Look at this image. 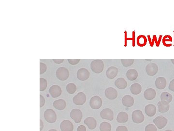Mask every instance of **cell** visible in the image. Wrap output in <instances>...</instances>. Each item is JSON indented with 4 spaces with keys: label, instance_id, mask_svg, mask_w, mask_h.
Segmentation results:
<instances>
[{
    "label": "cell",
    "instance_id": "1",
    "mask_svg": "<svg viewBox=\"0 0 174 131\" xmlns=\"http://www.w3.org/2000/svg\"><path fill=\"white\" fill-rule=\"evenodd\" d=\"M91 68L92 72L94 73H100L103 72L104 69V62L102 60H95L91 63Z\"/></svg>",
    "mask_w": 174,
    "mask_h": 131
},
{
    "label": "cell",
    "instance_id": "2",
    "mask_svg": "<svg viewBox=\"0 0 174 131\" xmlns=\"http://www.w3.org/2000/svg\"><path fill=\"white\" fill-rule=\"evenodd\" d=\"M44 118L45 120L50 123H53L56 121L57 115L55 112L52 109H48L44 112Z\"/></svg>",
    "mask_w": 174,
    "mask_h": 131
},
{
    "label": "cell",
    "instance_id": "3",
    "mask_svg": "<svg viewBox=\"0 0 174 131\" xmlns=\"http://www.w3.org/2000/svg\"><path fill=\"white\" fill-rule=\"evenodd\" d=\"M56 76L59 80L65 81L69 76V72L66 68H59L56 71Z\"/></svg>",
    "mask_w": 174,
    "mask_h": 131
},
{
    "label": "cell",
    "instance_id": "4",
    "mask_svg": "<svg viewBox=\"0 0 174 131\" xmlns=\"http://www.w3.org/2000/svg\"><path fill=\"white\" fill-rule=\"evenodd\" d=\"M103 102L100 97L94 96L91 98L90 101V105L93 109H98L102 106Z\"/></svg>",
    "mask_w": 174,
    "mask_h": 131
},
{
    "label": "cell",
    "instance_id": "5",
    "mask_svg": "<svg viewBox=\"0 0 174 131\" xmlns=\"http://www.w3.org/2000/svg\"><path fill=\"white\" fill-rule=\"evenodd\" d=\"M132 119L134 123H141L144 121L145 117L141 111L136 110L132 113Z\"/></svg>",
    "mask_w": 174,
    "mask_h": 131
},
{
    "label": "cell",
    "instance_id": "6",
    "mask_svg": "<svg viewBox=\"0 0 174 131\" xmlns=\"http://www.w3.org/2000/svg\"><path fill=\"white\" fill-rule=\"evenodd\" d=\"M82 112L78 109H73L70 112V117L74 120L75 123H79L82 120Z\"/></svg>",
    "mask_w": 174,
    "mask_h": 131
},
{
    "label": "cell",
    "instance_id": "7",
    "mask_svg": "<svg viewBox=\"0 0 174 131\" xmlns=\"http://www.w3.org/2000/svg\"><path fill=\"white\" fill-rule=\"evenodd\" d=\"M73 100L76 105H82L86 102V96L83 92H79L73 98Z\"/></svg>",
    "mask_w": 174,
    "mask_h": 131
},
{
    "label": "cell",
    "instance_id": "8",
    "mask_svg": "<svg viewBox=\"0 0 174 131\" xmlns=\"http://www.w3.org/2000/svg\"><path fill=\"white\" fill-rule=\"evenodd\" d=\"M167 121L168 120L167 118L162 116L156 117L153 120L154 123L159 129H162L164 128L167 125Z\"/></svg>",
    "mask_w": 174,
    "mask_h": 131
},
{
    "label": "cell",
    "instance_id": "9",
    "mask_svg": "<svg viewBox=\"0 0 174 131\" xmlns=\"http://www.w3.org/2000/svg\"><path fill=\"white\" fill-rule=\"evenodd\" d=\"M90 73L88 69L85 68H81L78 69L77 73L78 79L82 81H84L89 79Z\"/></svg>",
    "mask_w": 174,
    "mask_h": 131
},
{
    "label": "cell",
    "instance_id": "10",
    "mask_svg": "<svg viewBox=\"0 0 174 131\" xmlns=\"http://www.w3.org/2000/svg\"><path fill=\"white\" fill-rule=\"evenodd\" d=\"M158 68L157 64L153 63H150L147 65L146 68V73L149 76H153L158 73Z\"/></svg>",
    "mask_w": 174,
    "mask_h": 131
},
{
    "label": "cell",
    "instance_id": "11",
    "mask_svg": "<svg viewBox=\"0 0 174 131\" xmlns=\"http://www.w3.org/2000/svg\"><path fill=\"white\" fill-rule=\"evenodd\" d=\"M100 116L103 119L112 121L114 119V113L110 108H105L101 112Z\"/></svg>",
    "mask_w": 174,
    "mask_h": 131
},
{
    "label": "cell",
    "instance_id": "12",
    "mask_svg": "<svg viewBox=\"0 0 174 131\" xmlns=\"http://www.w3.org/2000/svg\"><path fill=\"white\" fill-rule=\"evenodd\" d=\"M105 96L109 100H113L118 97V92L114 88H108L105 90Z\"/></svg>",
    "mask_w": 174,
    "mask_h": 131
},
{
    "label": "cell",
    "instance_id": "13",
    "mask_svg": "<svg viewBox=\"0 0 174 131\" xmlns=\"http://www.w3.org/2000/svg\"><path fill=\"white\" fill-rule=\"evenodd\" d=\"M50 94L54 98L59 97L62 94V90L61 87L58 85H53L49 89Z\"/></svg>",
    "mask_w": 174,
    "mask_h": 131
},
{
    "label": "cell",
    "instance_id": "14",
    "mask_svg": "<svg viewBox=\"0 0 174 131\" xmlns=\"http://www.w3.org/2000/svg\"><path fill=\"white\" fill-rule=\"evenodd\" d=\"M60 127L62 131H73L74 130V125L69 120H65L62 121Z\"/></svg>",
    "mask_w": 174,
    "mask_h": 131
},
{
    "label": "cell",
    "instance_id": "15",
    "mask_svg": "<svg viewBox=\"0 0 174 131\" xmlns=\"http://www.w3.org/2000/svg\"><path fill=\"white\" fill-rule=\"evenodd\" d=\"M84 123L87 125L90 130H94L96 128L97 121L95 118L92 117L87 118L84 120Z\"/></svg>",
    "mask_w": 174,
    "mask_h": 131
},
{
    "label": "cell",
    "instance_id": "16",
    "mask_svg": "<svg viewBox=\"0 0 174 131\" xmlns=\"http://www.w3.org/2000/svg\"><path fill=\"white\" fill-rule=\"evenodd\" d=\"M119 69L116 67L112 66L109 67L106 72V76L109 79H113L117 76Z\"/></svg>",
    "mask_w": 174,
    "mask_h": 131
},
{
    "label": "cell",
    "instance_id": "17",
    "mask_svg": "<svg viewBox=\"0 0 174 131\" xmlns=\"http://www.w3.org/2000/svg\"><path fill=\"white\" fill-rule=\"evenodd\" d=\"M167 85V81L166 78L163 77H158L155 81V86L157 88L162 90L166 88Z\"/></svg>",
    "mask_w": 174,
    "mask_h": 131
},
{
    "label": "cell",
    "instance_id": "18",
    "mask_svg": "<svg viewBox=\"0 0 174 131\" xmlns=\"http://www.w3.org/2000/svg\"><path fill=\"white\" fill-rule=\"evenodd\" d=\"M158 110L160 113H166L169 109L170 105L168 102L161 101L158 103Z\"/></svg>",
    "mask_w": 174,
    "mask_h": 131
},
{
    "label": "cell",
    "instance_id": "19",
    "mask_svg": "<svg viewBox=\"0 0 174 131\" xmlns=\"http://www.w3.org/2000/svg\"><path fill=\"white\" fill-rule=\"evenodd\" d=\"M134 99L131 96L125 95L122 98V104L125 107H131L134 104Z\"/></svg>",
    "mask_w": 174,
    "mask_h": 131
},
{
    "label": "cell",
    "instance_id": "20",
    "mask_svg": "<svg viewBox=\"0 0 174 131\" xmlns=\"http://www.w3.org/2000/svg\"><path fill=\"white\" fill-rule=\"evenodd\" d=\"M156 107L153 104H148L145 107V113L148 117H153L156 113Z\"/></svg>",
    "mask_w": 174,
    "mask_h": 131
},
{
    "label": "cell",
    "instance_id": "21",
    "mask_svg": "<svg viewBox=\"0 0 174 131\" xmlns=\"http://www.w3.org/2000/svg\"><path fill=\"white\" fill-rule=\"evenodd\" d=\"M156 95L155 90L153 88H148L144 92V96L146 100H153Z\"/></svg>",
    "mask_w": 174,
    "mask_h": 131
},
{
    "label": "cell",
    "instance_id": "22",
    "mask_svg": "<svg viewBox=\"0 0 174 131\" xmlns=\"http://www.w3.org/2000/svg\"><path fill=\"white\" fill-rule=\"evenodd\" d=\"M53 106L59 110H63L65 108L66 106V103L64 100L62 99L56 100L53 103Z\"/></svg>",
    "mask_w": 174,
    "mask_h": 131
},
{
    "label": "cell",
    "instance_id": "23",
    "mask_svg": "<svg viewBox=\"0 0 174 131\" xmlns=\"http://www.w3.org/2000/svg\"><path fill=\"white\" fill-rule=\"evenodd\" d=\"M139 76V73L135 69H130L127 72L126 77L130 81L135 80Z\"/></svg>",
    "mask_w": 174,
    "mask_h": 131
},
{
    "label": "cell",
    "instance_id": "24",
    "mask_svg": "<svg viewBox=\"0 0 174 131\" xmlns=\"http://www.w3.org/2000/svg\"><path fill=\"white\" fill-rule=\"evenodd\" d=\"M115 85L120 89H124L127 86V83L124 78H119L115 82Z\"/></svg>",
    "mask_w": 174,
    "mask_h": 131
},
{
    "label": "cell",
    "instance_id": "25",
    "mask_svg": "<svg viewBox=\"0 0 174 131\" xmlns=\"http://www.w3.org/2000/svg\"><path fill=\"white\" fill-rule=\"evenodd\" d=\"M129 119V116L127 113L125 112H121L118 114L117 121L119 123H125Z\"/></svg>",
    "mask_w": 174,
    "mask_h": 131
},
{
    "label": "cell",
    "instance_id": "26",
    "mask_svg": "<svg viewBox=\"0 0 174 131\" xmlns=\"http://www.w3.org/2000/svg\"><path fill=\"white\" fill-rule=\"evenodd\" d=\"M130 90L132 94L139 95L142 91L141 86L139 83H133L130 87Z\"/></svg>",
    "mask_w": 174,
    "mask_h": 131
},
{
    "label": "cell",
    "instance_id": "27",
    "mask_svg": "<svg viewBox=\"0 0 174 131\" xmlns=\"http://www.w3.org/2000/svg\"><path fill=\"white\" fill-rule=\"evenodd\" d=\"M172 99H173V97H172V95L168 92H162L161 95V99L162 101H166L168 103H171L172 102Z\"/></svg>",
    "mask_w": 174,
    "mask_h": 131
},
{
    "label": "cell",
    "instance_id": "28",
    "mask_svg": "<svg viewBox=\"0 0 174 131\" xmlns=\"http://www.w3.org/2000/svg\"><path fill=\"white\" fill-rule=\"evenodd\" d=\"M100 131H111V125L107 122H103L100 125Z\"/></svg>",
    "mask_w": 174,
    "mask_h": 131
},
{
    "label": "cell",
    "instance_id": "29",
    "mask_svg": "<svg viewBox=\"0 0 174 131\" xmlns=\"http://www.w3.org/2000/svg\"><path fill=\"white\" fill-rule=\"evenodd\" d=\"M77 86L74 83H68L66 86V90L71 94H74L77 91Z\"/></svg>",
    "mask_w": 174,
    "mask_h": 131
},
{
    "label": "cell",
    "instance_id": "30",
    "mask_svg": "<svg viewBox=\"0 0 174 131\" xmlns=\"http://www.w3.org/2000/svg\"><path fill=\"white\" fill-rule=\"evenodd\" d=\"M47 88V81L44 78H40V90L44 91Z\"/></svg>",
    "mask_w": 174,
    "mask_h": 131
},
{
    "label": "cell",
    "instance_id": "31",
    "mask_svg": "<svg viewBox=\"0 0 174 131\" xmlns=\"http://www.w3.org/2000/svg\"><path fill=\"white\" fill-rule=\"evenodd\" d=\"M121 62L123 66L127 67L131 66V65L133 64L134 62V59H121Z\"/></svg>",
    "mask_w": 174,
    "mask_h": 131
},
{
    "label": "cell",
    "instance_id": "32",
    "mask_svg": "<svg viewBox=\"0 0 174 131\" xmlns=\"http://www.w3.org/2000/svg\"><path fill=\"white\" fill-rule=\"evenodd\" d=\"M145 131H157V128L153 124H149L146 126Z\"/></svg>",
    "mask_w": 174,
    "mask_h": 131
},
{
    "label": "cell",
    "instance_id": "33",
    "mask_svg": "<svg viewBox=\"0 0 174 131\" xmlns=\"http://www.w3.org/2000/svg\"><path fill=\"white\" fill-rule=\"evenodd\" d=\"M47 66L43 63H40V74H42L47 71Z\"/></svg>",
    "mask_w": 174,
    "mask_h": 131
},
{
    "label": "cell",
    "instance_id": "34",
    "mask_svg": "<svg viewBox=\"0 0 174 131\" xmlns=\"http://www.w3.org/2000/svg\"><path fill=\"white\" fill-rule=\"evenodd\" d=\"M68 62L70 64L73 65H75L78 64L80 61V59H68Z\"/></svg>",
    "mask_w": 174,
    "mask_h": 131
},
{
    "label": "cell",
    "instance_id": "35",
    "mask_svg": "<svg viewBox=\"0 0 174 131\" xmlns=\"http://www.w3.org/2000/svg\"><path fill=\"white\" fill-rule=\"evenodd\" d=\"M40 107H42L45 105V99L42 95H40Z\"/></svg>",
    "mask_w": 174,
    "mask_h": 131
},
{
    "label": "cell",
    "instance_id": "36",
    "mask_svg": "<svg viewBox=\"0 0 174 131\" xmlns=\"http://www.w3.org/2000/svg\"><path fill=\"white\" fill-rule=\"evenodd\" d=\"M116 131H128V129L125 126H119L117 127Z\"/></svg>",
    "mask_w": 174,
    "mask_h": 131
},
{
    "label": "cell",
    "instance_id": "37",
    "mask_svg": "<svg viewBox=\"0 0 174 131\" xmlns=\"http://www.w3.org/2000/svg\"><path fill=\"white\" fill-rule=\"evenodd\" d=\"M168 88L170 90L174 92V79L170 82Z\"/></svg>",
    "mask_w": 174,
    "mask_h": 131
},
{
    "label": "cell",
    "instance_id": "38",
    "mask_svg": "<svg viewBox=\"0 0 174 131\" xmlns=\"http://www.w3.org/2000/svg\"><path fill=\"white\" fill-rule=\"evenodd\" d=\"M78 131H86V128L84 125H80L78 127Z\"/></svg>",
    "mask_w": 174,
    "mask_h": 131
},
{
    "label": "cell",
    "instance_id": "39",
    "mask_svg": "<svg viewBox=\"0 0 174 131\" xmlns=\"http://www.w3.org/2000/svg\"><path fill=\"white\" fill-rule=\"evenodd\" d=\"M53 61L57 64H61L63 62V59H53Z\"/></svg>",
    "mask_w": 174,
    "mask_h": 131
},
{
    "label": "cell",
    "instance_id": "40",
    "mask_svg": "<svg viewBox=\"0 0 174 131\" xmlns=\"http://www.w3.org/2000/svg\"><path fill=\"white\" fill-rule=\"evenodd\" d=\"M44 128V124L43 123L42 120L40 119V131H41L43 130Z\"/></svg>",
    "mask_w": 174,
    "mask_h": 131
},
{
    "label": "cell",
    "instance_id": "41",
    "mask_svg": "<svg viewBox=\"0 0 174 131\" xmlns=\"http://www.w3.org/2000/svg\"><path fill=\"white\" fill-rule=\"evenodd\" d=\"M49 131H58L55 129H51V130H49Z\"/></svg>",
    "mask_w": 174,
    "mask_h": 131
},
{
    "label": "cell",
    "instance_id": "42",
    "mask_svg": "<svg viewBox=\"0 0 174 131\" xmlns=\"http://www.w3.org/2000/svg\"><path fill=\"white\" fill-rule=\"evenodd\" d=\"M171 61L172 63L174 65V59H171Z\"/></svg>",
    "mask_w": 174,
    "mask_h": 131
},
{
    "label": "cell",
    "instance_id": "43",
    "mask_svg": "<svg viewBox=\"0 0 174 131\" xmlns=\"http://www.w3.org/2000/svg\"><path fill=\"white\" fill-rule=\"evenodd\" d=\"M172 131V130H166V131Z\"/></svg>",
    "mask_w": 174,
    "mask_h": 131
}]
</instances>
